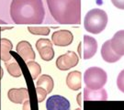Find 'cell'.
Instances as JSON below:
<instances>
[{"label": "cell", "mask_w": 124, "mask_h": 110, "mask_svg": "<svg viewBox=\"0 0 124 110\" xmlns=\"http://www.w3.org/2000/svg\"><path fill=\"white\" fill-rule=\"evenodd\" d=\"M10 17L19 25L41 24L45 17L43 3L41 0H12Z\"/></svg>", "instance_id": "obj_1"}, {"label": "cell", "mask_w": 124, "mask_h": 110, "mask_svg": "<svg viewBox=\"0 0 124 110\" xmlns=\"http://www.w3.org/2000/svg\"><path fill=\"white\" fill-rule=\"evenodd\" d=\"M53 18L62 25L81 23V0H46Z\"/></svg>", "instance_id": "obj_2"}, {"label": "cell", "mask_w": 124, "mask_h": 110, "mask_svg": "<svg viewBox=\"0 0 124 110\" xmlns=\"http://www.w3.org/2000/svg\"><path fill=\"white\" fill-rule=\"evenodd\" d=\"M108 24V15L99 8H94L88 11L84 19L85 30L92 34H99L103 31Z\"/></svg>", "instance_id": "obj_3"}, {"label": "cell", "mask_w": 124, "mask_h": 110, "mask_svg": "<svg viewBox=\"0 0 124 110\" xmlns=\"http://www.w3.org/2000/svg\"><path fill=\"white\" fill-rule=\"evenodd\" d=\"M108 80L105 71L99 67H90L85 72L84 82L86 88L91 90H98L104 87Z\"/></svg>", "instance_id": "obj_4"}, {"label": "cell", "mask_w": 124, "mask_h": 110, "mask_svg": "<svg viewBox=\"0 0 124 110\" xmlns=\"http://www.w3.org/2000/svg\"><path fill=\"white\" fill-rule=\"evenodd\" d=\"M98 51V42L91 36L85 35L83 42H80L78 46V54L85 60L94 57Z\"/></svg>", "instance_id": "obj_5"}, {"label": "cell", "mask_w": 124, "mask_h": 110, "mask_svg": "<svg viewBox=\"0 0 124 110\" xmlns=\"http://www.w3.org/2000/svg\"><path fill=\"white\" fill-rule=\"evenodd\" d=\"M79 59L75 52L67 51L56 60V67L61 71H67L77 65Z\"/></svg>", "instance_id": "obj_6"}, {"label": "cell", "mask_w": 124, "mask_h": 110, "mask_svg": "<svg viewBox=\"0 0 124 110\" xmlns=\"http://www.w3.org/2000/svg\"><path fill=\"white\" fill-rule=\"evenodd\" d=\"M36 48L40 55V58L49 62L54 57V51L53 48V42L49 39H40L36 42Z\"/></svg>", "instance_id": "obj_7"}, {"label": "cell", "mask_w": 124, "mask_h": 110, "mask_svg": "<svg viewBox=\"0 0 124 110\" xmlns=\"http://www.w3.org/2000/svg\"><path fill=\"white\" fill-rule=\"evenodd\" d=\"M47 110H70V102L62 95H54L46 101Z\"/></svg>", "instance_id": "obj_8"}, {"label": "cell", "mask_w": 124, "mask_h": 110, "mask_svg": "<svg viewBox=\"0 0 124 110\" xmlns=\"http://www.w3.org/2000/svg\"><path fill=\"white\" fill-rule=\"evenodd\" d=\"M74 35L71 31L62 29L53 32L52 35V42L56 46L66 47L73 42Z\"/></svg>", "instance_id": "obj_9"}, {"label": "cell", "mask_w": 124, "mask_h": 110, "mask_svg": "<svg viewBox=\"0 0 124 110\" xmlns=\"http://www.w3.org/2000/svg\"><path fill=\"white\" fill-rule=\"evenodd\" d=\"M16 50H17V52L18 55L22 58L25 62L33 61L36 58L35 52L32 49L31 44L29 41H26V40L19 41L17 45Z\"/></svg>", "instance_id": "obj_10"}, {"label": "cell", "mask_w": 124, "mask_h": 110, "mask_svg": "<svg viewBox=\"0 0 124 110\" xmlns=\"http://www.w3.org/2000/svg\"><path fill=\"white\" fill-rule=\"evenodd\" d=\"M8 99L15 104H22L29 99V93L27 88H12L8 93Z\"/></svg>", "instance_id": "obj_11"}, {"label": "cell", "mask_w": 124, "mask_h": 110, "mask_svg": "<svg viewBox=\"0 0 124 110\" xmlns=\"http://www.w3.org/2000/svg\"><path fill=\"white\" fill-rule=\"evenodd\" d=\"M112 50L120 56L124 55V29L116 32L113 38L109 40Z\"/></svg>", "instance_id": "obj_12"}, {"label": "cell", "mask_w": 124, "mask_h": 110, "mask_svg": "<svg viewBox=\"0 0 124 110\" xmlns=\"http://www.w3.org/2000/svg\"><path fill=\"white\" fill-rule=\"evenodd\" d=\"M101 56L104 61H106L107 62H109V63H113V62H118L121 58V56H120L119 54H117L112 50L109 40H107L106 42L102 45Z\"/></svg>", "instance_id": "obj_13"}, {"label": "cell", "mask_w": 124, "mask_h": 110, "mask_svg": "<svg viewBox=\"0 0 124 110\" xmlns=\"http://www.w3.org/2000/svg\"><path fill=\"white\" fill-rule=\"evenodd\" d=\"M84 98L85 101H92V100L106 101L108 99V94L104 88L98 90H91L85 87L84 90Z\"/></svg>", "instance_id": "obj_14"}, {"label": "cell", "mask_w": 124, "mask_h": 110, "mask_svg": "<svg viewBox=\"0 0 124 110\" xmlns=\"http://www.w3.org/2000/svg\"><path fill=\"white\" fill-rule=\"evenodd\" d=\"M66 84L67 86L74 90L78 91L82 87V74L78 71H74L69 73L66 77Z\"/></svg>", "instance_id": "obj_15"}, {"label": "cell", "mask_w": 124, "mask_h": 110, "mask_svg": "<svg viewBox=\"0 0 124 110\" xmlns=\"http://www.w3.org/2000/svg\"><path fill=\"white\" fill-rule=\"evenodd\" d=\"M13 48V45L8 39H2L1 40V48H0V55L1 60L4 62H8L12 58L10 51Z\"/></svg>", "instance_id": "obj_16"}, {"label": "cell", "mask_w": 124, "mask_h": 110, "mask_svg": "<svg viewBox=\"0 0 124 110\" xmlns=\"http://www.w3.org/2000/svg\"><path fill=\"white\" fill-rule=\"evenodd\" d=\"M36 86H39L46 90V92L50 94L52 93L53 89V78L47 74H42L39 77V79L37 80Z\"/></svg>", "instance_id": "obj_17"}, {"label": "cell", "mask_w": 124, "mask_h": 110, "mask_svg": "<svg viewBox=\"0 0 124 110\" xmlns=\"http://www.w3.org/2000/svg\"><path fill=\"white\" fill-rule=\"evenodd\" d=\"M5 66H6V68H7V70H8L9 74L11 75V76H13V77H15V78L20 77L21 74H22L21 69H20L18 63L16 61L7 62L5 63Z\"/></svg>", "instance_id": "obj_18"}, {"label": "cell", "mask_w": 124, "mask_h": 110, "mask_svg": "<svg viewBox=\"0 0 124 110\" xmlns=\"http://www.w3.org/2000/svg\"><path fill=\"white\" fill-rule=\"evenodd\" d=\"M27 66L30 70L32 79L36 80L41 72V68H40V64L38 62H33V61H29V62H27Z\"/></svg>", "instance_id": "obj_19"}, {"label": "cell", "mask_w": 124, "mask_h": 110, "mask_svg": "<svg viewBox=\"0 0 124 110\" xmlns=\"http://www.w3.org/2000/svg\"><path fill=\"white\" fill-rule=\"evenodd\" d=\"M28 30L33 35H49L50 28L48 27H29Z\"/></svg>", "instance_id": "obj_20"}, {"label": "cell", "mask_w": 124, "mask_h": 110, "mask_svg": "<svg viewBox=\"0 0 124 110\" xmlns=\"http://www.w3.org/2000/svg\"><path fill=\"white\" fill-rule=\"evenodd\" d=\"M36 94H37V97H38V102L40 103L46 98V95L48 93L46 92V90L39 86H36Z\"/></svg>", "instance_id": "obj_21"}, {"label": "cell", "mask_w": 124, "mask_h": 110, "mask_svg": "<svg viewBox=\"0 0 124 110\" xmlns=\"http://www.w3.org/2000/svg\"><path fill=\"white\" fill-rule=\"evenodd\" d=\"M117 85H118V88L120 89V92L124 93V70L121 71L120 73V74L118 75Z\"/></svg>", "instance_id": "obj_22"}, {"label": "cell", "mask_w": 124, "mask_h": 110, "mask_svg": "<svg viewBox=\"0 0 124 110\" xmlns=\"http://www.w3.org/2000/svg\"><path fill=\"white\" fill-rule=\"evenodd\" d=\"M111 2L117 8L124 9V0H111Z\"/></svg>", "instance_id": "obj_23"}, {"label": "cell", "mask_w": 124, "mask_h": 110, "mask_svg": "<svg viewBox=\"0 0 124 110\" xmlns=\"http://www.w3.org/2000/svg\"><path fill=\"white\" fill-rule=\"evenodd\" d=\"M23 110H31V102L30 100H26L23 104Z\"/></svg>", "instance_id": "obj_24"}, {"label": "cell", "mask_w": 124, "mask_h": 110, "mask_svg": "<svg viewBox=\"0 0 124 110\" xmlns=\"http://www.w3.org/2000/svg\"><path fill=\"white\" fill-rule=\"evenodd\" d=\"M81 98H82V95H81V94H79L77 95V102H78V105L80 106H82V100H81Z\"/></svg>", "instance_id": "obj_25"}, {"label": "cell", "mask_w": 124, "mask_h": 110, "mask_svg": "<svg viewBox=\"0 0 124 110\" xmlns=\"http://www.w3.org/2000/svg\"><path fill=\"white\" fill-rule=\"evenodd\" d=\"M12 29L11 27H8H8H5V28H1L0 29H1V30H5V29Z\"/></svg>", "instance_id": "obj_26"}, {"label": "cell", "mask_w": 124, "mask_h": 110, "mask_svg": "<svg viewBox=\"0 0 124 110\" xmlns=\"http://www.w3.org/2000/svg\"><path fill=\"white\" fill-rule=\"evenodd\" d=\"M0 24H6V22L3 21V20H1V19H0Z\"/></svg>", "instance_id": "obj_27"}, {"label": "cell", "mask_w": 124, "mask_h": 110, "mask_svg": "<svg viewBox=\"0 0 124 110\" xmlns=\"http://www.w3.org/2000/svg\"><path fill=\"white\" fill-rule=\"evenodd\" d=\"M75 110H82L81 108H77V109H75Z\"/></svg>", "instance_id": "obj_28"}]
</instances>
